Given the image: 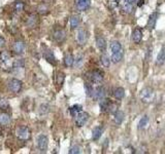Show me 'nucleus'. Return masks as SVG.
<instances>
[{"label": "nucleus", "mask_w": 165, "mask_h": 154, "mask_svg": "<svg viewBox=\"0 0 165 154\" xmlns=\"http://www.w3.org/2000/svg\"><path fill=\"white\" fill-rule=\"evenodd\" d=\"M89 119V114L87 112L81 111L78 115L75 116V125L78 127H82L86 124V122Z\"/></svg>", "instance_id": "39448f33"}, {"label": "nucleus", "mask_w": 165, "mask_h": 154, "mask_svg": "<svg viewBox=\"0 0 165 154\" xmlns=\"http://www.w3.org/2000/svg\"><path fill=\"white\" fill-rule=\"evenodd\" d=\"M117 111H118V105L111 102V104H110V108H108V112H110V113H116Z\"/></svg>", "instance_id": "e433bc0d"}, {"label": "nucleus", "mask_w": 165, "mask_h": 154, "mask_svg": "<svg viewBox=\"0 0 165 154\" xmlns=\"http://www.w3.org/2000/svg\"><path fill=\"white\" fill-rule=\"evenodd\" d=\"M139 98H140L141 102L149 104L153 101L154 99V90L151 87H143L139 93Z\"/></svg>", "instance_id": "f257e3e1"}, {"label": "nucleus", "mask_w": 165, "mask_h": 154, "mask_svg": "<svg viewBox=\"0 0 165 154\" xmlns=\"http://www.w3.org/2000/svg\"><path fill=\"white\" fill-rule=\"evenodd\" d=\"M165 63V46L161 48V50L159 51L158 53V57H157V65L161 66Z\"/></svg>", "instance_id": "412c9836"}, {"label": "nucleus", "mask_w": 165, "mask_h": 154, "mask_svg": "<svg viewBox=\"0 0 165 154\" xmlns=\"http://www.w3.org/2000/svg\"><path fill=\"white\" fill-rule=\"evenodd\" d=\"M24 7H25V5H24V3H23L22 1H17L15 3V10L17 11V13H21V11H23L24 10Z\"/></svg>", "instance_id": "f704fd0d"}, {"label": "nucleus", "mask_w": 165, "mask_h": 154, "mask_svg": "<svg viewBox=\"0 0 165 154\" xmlns=\"http://www.w3.org/2000/svg\"><path fill=\"white\" fill-rule=\"evenodd\" d=\"M87 77L90 80V82L94 83V84H100L103 81V73L99 70H94V71L89 72L87 74Z\"/></svg>", "instance_id": "f03ea898"}, {"label": "nucleus", "mask_w": 165, "mask_h": 154, "mask_svg": "<svg viewBox=\"0 0 165 154\" xmlns=\"http://www.w3.org/2000/svg\"><path fill=\"white\" fill-rule=\"evenodd\" d=\"M110 50L113 53H116V51H119L121 50H123V48H122V45H121V43L119 42V41L113 40L110 42Z\"/></svg>", "instance_id": "a878e982"}, {"label": "nucleus", "mask_w": 165, "mask_h": 154, "mask_svg": "<svg viewBox=\"0 0 165 154\" xmlns=\"http://www.w3.org/2000/svg\"><path fill=\"white\" fill-rule=\"evenodd\" d=\"M45 58L48 62L51 63V64H53V65L56 64V59H55L54 55H53L52 50H46L45 53Z\"/></svg>", "instance_id": "bb28decb"}, {"label": "nucleus", "mask_w": 165, "mask_h": 154, "mask_svg": "<svg viewBox=\"0 0 165 154\" xmlns=\"http://www.w3.org/2000/svg\"><path fill=\"white\" fill-rule=\"evenodd\" d=\"M4 45H5V40H4L3 37L0 36V48L4 47Z\"/></svg>", "instance_id": "58836bf2"}, {"label": "nucleus", "mask_w": 165, "mask_h": 154, "mask_svg": "<svg viewBox=\"0 0 165 154\" xmlns=\"http://www.w3.org/2000/svg\"><path fill=\"white\" fill-rule=\"evenodd\" d=\"M7 87L11 93L18 94V93H20L21 90H22L23 83H22V81L19 80L17 78H11V79H9L7 82Z\"/></svg>", "instance_id": "7ed1b4c3"}, {"label": "nucleus", "mask_w": 165, "mask_h": 154, "mask_svg": "<svg viewBox=\"0 0 165 154\" xmlns=\"http://www.w3.org/2000/svg\"><path fill=\"white\" fill-rule=\"evenodd\" d=\"M8 109V102L6 100H0V110L5 111Z\"/></svg>", "instance_id": "c9c22d12"}, {"label": "nucleus", "mask_w": 165, "mask_h": 154, "mask_svg": "<svg viewBox=\"0 0 165 154\" xmlns=\"http://www.w3.org/2000/svg\"><path fill=\"white\" fill-rule=\"evenodd\" d=\"M123 57H124V51L123 50H121L119 51H116V53H113V55H111V62L115 63V64H117V63H119L122 61Z\"/></svg>", "instance_id": "2eb2a0df"}, {"label": "nucleus", "mask_w": 165, "mask_h": 154, "mask_svg": "<svg viewBox=\"0 0 165 154\" xmlns=\"http://www.w3.org/2000/svg\"><path fill=\"white\" fill-rule=\"evenodd\" d=\"M96 45L98 47V50L100 51H104L106 50V40L104 39V37L102 36H97L96 38Z\"/></svg>", "instance_id": "f8f14e48"}, {"label": "nucleus", "mask_w": 165, "mask_h": 154, "mask_svg": "<svg viewBox=\"0 0 165 154\" xmlns=\"http://www.w3.org/2000/svg\"><path fill=\"white\" fill-rule=\"evenodd\" d=\"M9 60H10V55H9L8 51L4 50L0 53V61H1L2 63H8Z\"/></svg>", "instance_id": "7c9ffc66"}, {"label": "nucleus", "mask_w": 165, "mask_h": 154, "mask_svg": "<svg viewBox=\"0 0 165 154\" xmlns=\"http://www.w3.org/2000/svg\"><path fill=\"white\" fill-rule=\"evenodd\" d=\"M102 134V127H95L92 130V139L94 141H97L99 140V138L101 137Z\"/></svg>", "instance_id": "aec40b11"}, {"label": "nucleus", "mask_w": 165, "mask_h": 154, "mask_svg": "<svg viewBox=\"0 0 165 154\" xmlns=\"http://www.w3.org/2000/svg\"><path fill=\"white\" fill-rule=\"evenodd\" d=\"M105 94H106L105 88L103 86H98L94 92V99L96 101H101L102 99L105 98Z\"/></svg>", "instance_id": "9b49d317"}, {"label": "nucleus", "mask_w": 165, "mask_h": 154, "mask_svg": "<svg viewBox=\"0 0 165 154\" xmlns=\"http://www.w3.org/2000/svg\"><path fill=\"white\" fill-rule=\"evenodd\" d=\"M11 50H13V53L16 55H22V53H25V50H26V46H25V43L21 40H17L13 43V46H11Z\"/></svg>", "instance_id": "0eeeda50"}, {"label": "nucleus", "mask_w": 165, "mask_h": 154, "mask_svg": "<svg viewBox=\"0 0 165 154\" xmlns=\"http://www.w3.org/2000/svg\"><path fill=\"white\" fill-rule=\"evenodd\" d=\"M81 148L78 146H76V145H74V146H72L70 148V150H69V153L70 154H78L81 152Z\"/></svg>", "instance_id": "4c0bfd02"}, {"label": "nucleus", "mask_w": 165, "mask_h": 154, "mask_svg": "<svg viewBox=\"0 0 165 154\" xmlns=\"http://www.w3.org/2000/svg\"><path fill=\"white\" fill-rule=\"evenodd\" d=\"M10 121H11V118L9 114L5 113V112L0 113V124L5 127V125H8L9 123H10Z\"/></svg>", "instance_id": "f3484780"}, {"label": "nucleus", "mask_w": 165, "mask_h": 154, "mask_svg": "<svg viewBox=\"0 0 165 154\" xmlns=\"http://www.w3.org/2000/svg\"><path fill=\"white\" fill-rule=\"evenodd\" d=\"M64 79H65L64 73H62V72H59V73L57 74V76H56V83H57V85L58 86H61L62 84H63Z\"/></svg>", "instance_id": "2f4dec72"}, {"label": "nucleus", "mask_w": 165, "mask_h": 154, "mask_svg": "<svg viewBox=\"0 0 165 154\" xmlns=\"http://www.w3.org/2000/svg\"><path fill=\"white\" fill-rule=\"evenodd\" d=\"M76 40L81 45H84L88 40V33L86 30L84 29H78V34H76Z\"/></svg>", "instance_id": "9d476101"}, {"label": "nucleus", "mask_w": 165, "mask_h": 154, "mask_svg": "<svg viewBox=\"0 0 165 154\" xmlns=\"http://www.w3.org/2000/svg\"><path fill=\"white\" fill-rule=\"evenodd\" d=\"M123 120H124V113H123L122 111L118 110L115 113V118H113V121H115L116 124L119 125L123 122Z\"/></svg>", "instance_id": "4be33fe9"}, {"label": "nucleus", "mask_w": 165, "mask_h": 154, "mask_svg": "<svg viewBox=\"0 0 165 154\" xmlns=\"http://www.w3.org/2000/svg\"><path fill=\"white\" fill-rule=\"evenodd\" d=\"M149 121H150V118H149L147 115L141 117V119L139 120V122H138V127L139 128H146L149 124Z\"/></svg>", "instance_id": "c756f323"}, {"label": "nucleus", "mask_w": 165, "mask_h": 154, "mask_svg": "<svg viewBox=\"0 0 165 154\" xmlns=\"http://www.w3.org/2000/svg\"><path fill=\"white\" fill-rule=\"evenodd\" d=\"M100 60H101V63L105 68H108L110 66V62H111V59H110L106 53H102L101 57H100Z\"/></svg>", "instance_id": "b1692460"}, {"label": "nucleus", "mask_w": 165, "mask_h": 154, "mask_svg": "<svg viewBox=\"0 0 165 154\" xmlns=\"http://www.w3.org/2000/svg\"><path fill=\"white\" fill-rule=\"evenodd\" d=\"M53 38L55 39V41H57L58 43H61L66 39V32L63 29H56L53 33Z\"/></svg>", "instance_id": "6e6552de"}, {"label": "nucleus", "mask_w": 165, "mask_h": 154, "mask_svg": "<svg viewBox=\"0 0 165 154\" xmlns=\"http://www.w3.org/2000/svg\"><path fill=\"white\" fill-rule=\"evenodd\" d=\"M113 96L117 100H122L125 96V90L123 87H117L113 90Z\"/></svg>", "instance_id": "5701e85b"}, {"label": "nucleus", "mask_w": 165, "mask_h": 154, "mask_svg": "<svg viewBox=\"0 0 165 154\" xmlns=\"http://www.w3.org/2000/svg\"><path fill=\"white\" fill-rule=\"evenodd\" d=\"M36 22H37L36 16H35V15H30L29 17H28V19H27L26 24H27L28 27L32 28V27H34V26L36 25Z\"/></svg>", "instance_id": "cd10ccee"}, {"label": "nucleus", "mask_w": 165, "mask_h": 154, "mask_svg": "<svg viewBox=\"0 0 165 154\" xmlns=\"http://www.w3.org/2000/svg\"><path fill=\"white\" fill-rule=\"evenodd\" d=\"M110 104H111V102H110V100H108V99H102L100 103H99V107H100V111L101 112H106V111H108V108H110Z\"/></svg>", "instance_id": "a211bd4d"}, {"label": "nucleus", "mask_w": 165, "mask_h": 154, "mask_svg": "<svg viewBox=\"0 0 165 154\" xmlns=\"http://www.w3.org/2000/svg\"><path fill=\"white\" fill-rule=\"evenodd\" d=\"M127 1H129V2H130V3H131V4H133L134 2L136 1V0H127Z\"/></svg>", "instance_id": "ea45409f"}, {"label": "nucleus", "mask_w": 165, "mask_h": 154, "mask_svg": "<svg viewBox=\"0 0 165 154\" xmlns=\"http://www.w3.org/2000/svg\"><path fill=\"white\" fill-rule=\"evenodd\" d=\"M91 5V0H75V6L80 11H85Z\"/></svg>", "instance_id": "1a4fd4ad"}, {"label": "nucleus", "mask_w": 165, "mask_h": 154, "mask_svg": "<svg viewBox=\"0 0 165 154\" xmlns=\"http://www.w3.org/2000/svg\"><path fill=\"white\" fill-rule=\"evenodd\" d=\"M81 111H82V106H80V105H74L70 108V113L72 116H76Z\"/></svg>", "instance_id": "473e14b6"}, {"label": "nucleus", "mask_w": 165, "mask_h": 154, "mask_svg": "<svg viewBox=\"0 0 165 154\" xmlns=\"http://www.w3.org/2000/svg\"><path fill=\"white\" fill-rule=\"evenodd\" d=\"M48 145H49L48 137L45 136V135L38 136V138H37V147H38V149L41 152H46V149H48Z\"/></svg>", "instance_id": "423d86ee"}, {"label": "nucleus", "mask_w": 165, "mask_h": 154, "mask_svg": "<svg viewBox=\"0 0 165 154\" xmlns=\"http://www.w3.org/2000/svg\"><path fill=\"white\" fill-rule=\"evenodd\" d=\"M16 135L21 141H27L30 138V130L27 127H20L16 132Z\"/></svg>", "instance_id": "20e7f679"}, {"label": "nucleus", "mask_w": 165, "mask_h": 154, "mask_svg": "<svg viewBox=\"0 0 165 154\" xmlns=\"http://www.w3.org/2000/svg\"><path fill=\"white\" fill-rule=\"evenodd\" d=\"M85 90H86V94H87L88 97H94V88L91 83L89 82H86L85 83Z\"/></svg>", "instance_id": "c85d7f7f"}, {"label": "nucleus", "mask_w": 165, "mask_h": 154, "mask_svg": "<svg viewBox=\"0 0 165 154\" xmlns=\"http://www.w3.org/2000/svg\"><path fill=\"white\" fill-rule=\"evenodd\" d=\"M64 64L66 67H72L74 64V58L70 53H66L64 57Z\"/></svg>", "instance_id": "6ab92c4d"}, {"label": "nucleus", "mask_w": 165, "mask_h": 154, "mask_svg": "<svg viewBox=\"0 0 165 154\" xmlns=\"http://www.w3.org/2000/svg\"><path fill=\"white\" fill-rule=\"evenodd\" d=\"M37 11L41 15H46V13H49V6L46 5V4H40V5L37 7Z\"/></svg>", "instance_id": "72a5a7b5"}, {"label": "nucleus", "mask_w": 165, "mask_h": 154, "mask_svg": "<svg viewBox=\"0 0 165 154\" xmlns=\"http://www.w3.org/2000/svg\"><path fill=\"white\" fill-rule=\"evenodd\" d=\"M141 39H143V32L140 31V29L136 28L132 33V40L134 41V43H140Z\"/></svg>", "instance_id": "dca6fc26"}, {"label": "nucleus", "mask_w": 165, "mask_h": 154, "mask_svg": "<svg viewBox=\"0 0 165 154\" xmlns=\"http://www.w3.org/2000/svg\"><path fill=\"white\" fill-rule=\"evenodd\" d=\"M119 4L121 5V9H122L124 13H129L132 11V5H133V4H131L129 1H127V0H122Z\"/></svg>", "instance_id": "ddd939ff"}, {"label": "nucleus", "mask_w": 165, "mask_h": 154, "mask_svg": "<svg viewBox=\"0 0 165 154\" xmlns=\"http://www.w3.org/2000/svg\"><path fill=\"white\" fill-rule=\"evenodd\" d=\"M157 18H158V13H153L152 15L150 16L148 20V24H147V27L149 28L150 30H153L156 25V22H157Z\"/></svg>", "instance_id": "4468645a"}, {"label": "nucleus", "mask_w": 165, "mask_h": 154, "mask_svg": "<svg viewBox=\"0 0 165 154\" xmlns=\"http://www.w3.org/2000/svg\"><path fill=\"white\" fill-rule=\"evenodd\" d=\"M81 23V19L78 16H72L70 19V27L71 29H75V28L78 27V25H80Z\"/></svg>", "instance_id": "393cba45"}]
</instances>
